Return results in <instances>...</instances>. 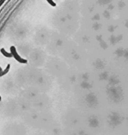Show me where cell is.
I'll use <instances>...</instances> for the list:
<instances>
[{
	"label": "cell",
	"mask_w": 128,
	"mask_h": 135,
	"mask_svg": "<svg viewBox=\"0 0 128 135\" xmlns=\"http://www.w3.org/2000/svg\"><path fill=\"white\" fill-rule=\"evenodd\" d=\"M11 53L12 54V56L15 57V59L17 61V62H19L20 63H26L27 62V61L26 60V59H22L20 57V56L17 54V50H16V49L14 46H12L11 47Z\"/></svg>",
	"instance_id": "1"
},
{
	"label": "cell",
	"mask_w": 128,
	"mask_h": 135,
	"mask_svg": "<svg viewBox=\"0 0 128 135\" xmlns=\"http://www.w3.org/2000/svg\"><path fill=\"white\" fill-rule=\"evenodd\" d=\"M1 53H2V54H3V55L5 56H6V57H9V58H10V57H11V56H13L11 53H8V52H7V51L5 50V49H3V48L1 49Z\"/></svg>",
	"instance_id": "2"
},
{
	"label": "cell",
	"mask_w": 128,
	"mask_h": 135,
	"mask_svg": "<svg viewBox=\"0 0 128 135\" xmlns=\"http://www.w3.org/2000/svg\"><path fill=\"white\" fill-rule=\"evenodd\" d=\"M9 69H10V65H7V67H6V68H5V71H2V72L0 73V77H2V76L5 75L9 71Z\"/></svg>",
	"instance_id": "3"
},
{
	"label": "cell",
	"mask_w": 128,
	"mask_h": 135,
	"mask_svg": "<svg viewBox=\"0 0 128 135\" xmlns=\"http://www.w3.org/2000/svg\"><path fill=\"white\" fill-rule=\"evenodd\" d=\"M2 68L0 67V73L2 72Z\"/></svg>",
	"instance_id": "4"
}]
</instances>
